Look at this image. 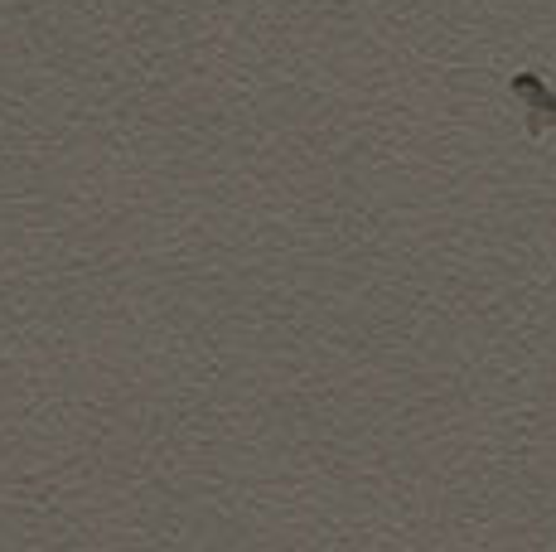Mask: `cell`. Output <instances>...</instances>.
Masks as SVG:
<instances>
[{"label": "cell", "instance_id": "1", "mask_svg": "<svg viewBox=\"0 0 556 552\" xmlns=\"http://www.w3.org/2000/svg\"><path fill=\"white\" fill-rule=\"evenodd\" d=\"M513 92L528 102V136H542L556 121V92H547L537 73H513Z\"/></svg>", "mask_w": 556, "mask_h": 552}]
</instances>
